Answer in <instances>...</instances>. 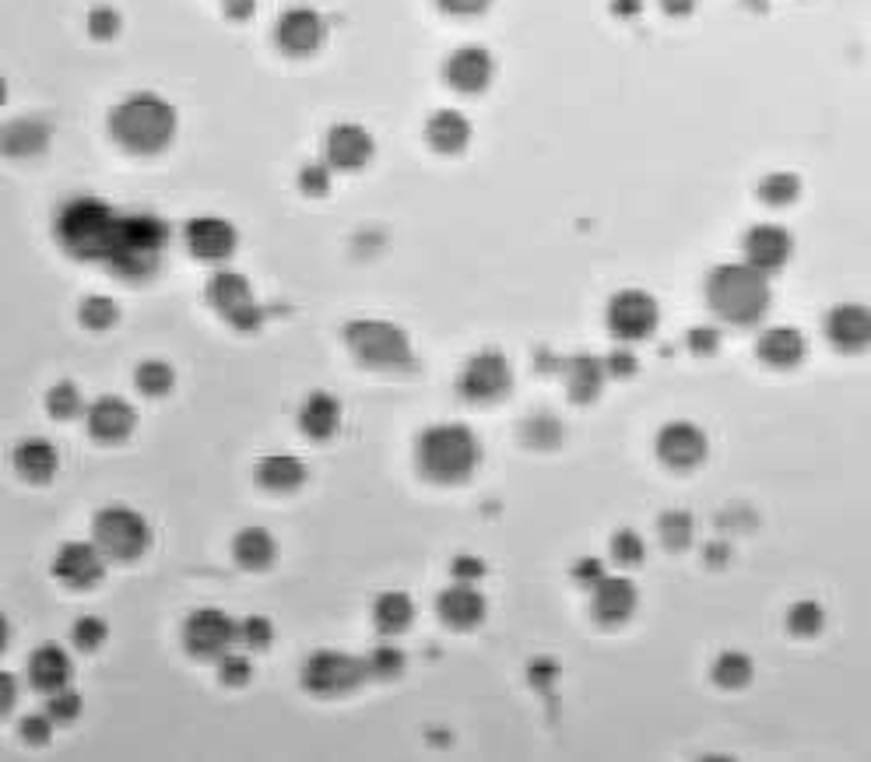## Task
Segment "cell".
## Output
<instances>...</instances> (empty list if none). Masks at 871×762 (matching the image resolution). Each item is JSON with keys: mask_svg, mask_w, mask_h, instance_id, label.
<instances>
[{"mask_svg": "<svg viewBox=\"0 0 871 762\" xmlns=\"http://www.w3.org/2000/svg\"><path fill=\"white\" fill-rule=\"evenodd\" d=\"M345 341L351 356L369 369H407L415 359L412 338L390 321H351Z\"/></svg>", "mask_w": 871, "mask_h": 762, "instance_id": "6", "label": "cell"}, {"mask_svg": "<svg viewBox=\"0 0 871 762\" xmlns=\"http://www.w3.org/2000/svg\"><path fill=\"white\" fill-rule=\"evenodd\" d=\"M88 32H92L96 40H116L120 14L113 8H96L92 14H88Z\"/></svg>", "mask_w": 871, "mask_h": 762, "instance_id": "50", "label": "cell"}, {"mask_svg": "<svg viewBox=\"0 0 871 762\" xmlns=\"http://www.w3.org/2000/svg\"><path fill=\"white\" fill-rule=\"evenodd\" d=\"M436 612L450 629H474L485 623L489 615V601L478 591V583H460L454 580V587H447L436 597Z\"/></svg>", "mask_w": 871, "mask_h": 762, "instance_id": "19", "label": "cell"}, {"mask_svg": "<svg viewBox=\"0 0 871 762\" xmlns=\"http://www.w3.org/2000/svg\"><path fill=\"white\" fill-rule=\"evenodd\" d=\"M49 145V127L43 120H14L11 127L4 131V148L8 155H18V158H25V155H40L43 148Z\"/></svg>", "mask_w": 871, "mask_h": 762, "instance_id": "33", "label": "cell"}, {"mask_svg": "<svg viewBox=\"0 0 871 762\" xmlns=\"http://www.w3.org/2000/svg\"><path fill=\"white\" fill-rule=\"evenodd\" d=\"M366 679V658H351V653L342 650H320L302 664V688L313 696H348Z\"/></svg>", "mask_w": 871, "mask_h": 762, "instance_id": "8", "label": "cell"}, {"mask_svg": "<svg viewBox=\"0 0 871 762\" xmlns=\"http://www.w3.org/2000/svg\"><path fill=\"white\" fill-rule=\"evenodd\" d=\"M14 706V675H0V710L11 714Z\"/></svg>", "mask_w": 871, "mask_h": 762, "instance_id": "58", "label": "cell"}, {"mask_svg": "<svg viewBox=\"0 0 871 762\" xmlns=\"http://www.w3.org/2000/svg\"><path fill=\"white\" fill-rule=\"evenodd\" d=\"M88 433H92L99 442H123L137 425L134 407L123 397H99L92 407H88Z\"/></svg>", "mask_w": 871, "mask_h": 762, "instance_id": "22", "label": "cell"}, {"mask_svg": "<svg viewBox=\"0 0 871 762\" xmlns=\"http://www.w3.org/2000/svg\"><path fill=\"white\" fill-rule=\"evenodd\" d=\"M239 647L243 650H268L271 640H275V626L268 615H250L239 623Z\"/></svg>", "mask_w": 871, "mask_h": 762, "instance_id": "43", "label": "cell"}, {"mask_svg": "<svg viewBox=\"0 0 871 762\" xmlns=\"http://www.w3.org/2000/svg\"><path fill=\"white\" fill-rule=\"evenodd\" d=\"M604 576H608V573H604V562L601 559H580L573 565V580L580 583V587H587V591H594Z\"/></svg>", "mask_w": 871, "mask_h": 762, "instance_id": "53", "label": "cell"}, {"mask_svg": "<svg viewBox=\"0 0 871 762\" xmlns=\"http://www.w3.org/2000/svg\"><path fill=\"white\" fill-rule=\"evenodd\" d=\"M120 321V306L110 295H88L81 303V324L92 330H110Z\"/></svg>", "mask_w": 871, "mask_h": 762, "instance_id": "40", "label": "cell"}, {"mask_svg": "<svg viewBox=\"0 0 871 762\" xmlns=\"http://www.w3.org/2000/svg\"><path fill=\"white\" fill-rule=\"evenodd\" d=\"M105 636H110V626H105L99 615H85L75 623V629H70V640H75V647L85 653L99 650L105 643Z\"/></svg>", "mask_w": 871, "mask_h": 762, "instance_id": "44", "label": "cell"}, {"mask_svg": "<svg viewBox=\"0 0 871 762\" xmlns=\"http://www.w3.org/2000/svg\"><path fill=\"white\" fill-rule=\"evenodd\" d=\"M60 246L75 260H110L113 243L120 233V211H113L99 198H70L57 211V225H53Z\"/></svg>", "mask_w": 871, "mask_h": 762, "instance_id": "3", "label": "cell"}, {"mask_svg": "<svg viewBox=\"0 0 871 762\" xmlns=\"http://www.w3.org/2000/svg\"><path fill=\"white\" fill-rule=\"evenodd\" d=\"M299 429L310 439H331L342 429V404L327 390H313V394L299 404Z\"/></svg>", "mask_w": 871, "mask_h": 762, "instance_id": "24", "label": "cell"}, {"mask_svg": "<svg viewBox=\"0 0 871 762\" xmlns=\"http://www.w3.org/2000/svg\"><path fill=\"white\" fill-rule=\"evenodd\" d=\"M46 714H49L53 720H57V724H70V720H78V714H81V696H78L70 685H64V688H57V693H49Z\"/></svg>", "mask_w": 871, "mask_h": 762, "instance_id": "48", "label": "cell"}, {"mask_svg": "<svg viewBox=\"0 0 871 762\" xmlns=\"http://www.w3.org/2000/svg\"><path fill=\"white\" fill-rule=\"evenodd\" d=\"M134 383L141 394H148V397H166L169 390L176 386V369L163 359H148V362H141L137 366V373H134Z\"/></svg>", "mask_w": 871, "mask_h": 762, "instance_id": "35", "label": "cell"}, {"mask_svg": "<svg viewBox=\"0 0 871 762\" xmlns=\"http://www.w3.org/2000/svg\"><path fill=\"white\" fill-rule=\"evenodd\" d=\"M661 11L671 18H685L696 11V0H661Z\"/></svg>", "mask_w": 871, "mask_h": 762, "instance_id": "57", "label": "cell"}, {"mask_svg": "<svg viewBox=\"0 0 871 762\" xmlns=\"http://www.w3.org/2000/svg\"><path fill=\"white\" fill-rule=\"evenodd\" d=\"M412 618H415V605L404 591H387L377 597V605H372V623H377L383 636H401L412 626Z\"/></svg>", "mask_w": 871, "mask_h": 762, "instance_id": "32", "label": "cell"}, {"mask_svg": "<svg viewBox=\"0 0 871 762\" xmlns=\"http://www.w3.org/2000/svg\"><path fill=\"white\" fill-rule=\"evenodd\" d=\"M450 570H454V580H460V583H478L485 576V562L478 556H457L450 562Z\"/></svg>", "mask_w": 871, "mask_h": 762, "instance_id": "52", "label": "cell"}, {"mask_svg": "<svg viewBox=\"0 0 871 762\" xmlns=\"http://www.w3.org/2000/svg\"><path fill=\"white\" fill-rule=\"evenodd\" d=\"M639 8H644V4H639V0H615V8H612V11L622 14V18H633V14H639Z\"/></svg>", "mask_w": 871, "mask_h": 762, "instance_id": "59", "label": "cell"}, {"mask_svg": "<svg viewBox=\"0 0 871 762\" xmlns=\"http://www.w3.org/2000/svg\"><path fill=\"white\" fill-rule=\"evenodd\" d=\"M14 468H18V474L25 478V482L43 485V482H49L53 474H57L60 453H57V447H53L49 439H22V442H18V450H14Z\"/></svg>", "mask_w": 871, "mask_h": 762, "instance_id": "29", "label": "cell"}, {"mask_svg": "<svg viewBox=\"0 0 871 762\" xmlns=\"http://www.w3.org/2000/svg\"><path fill=\"white\" fill-rule=\"evenodd\" d=\"M70 675H75V664H70L67 650L57 643H43L29 658V679L40 693H57V688L70 685Z\"/></svg>", "mask_w": 871, "mask_h": 762, "instance_id": "25", "label": "cell"}, {"mask_svg": "<svg viewBox=\"0 0 871 762\" xmlns=\"http://www.w3.org/2000/svg\"><path fill=\"white\" fill-rule=\"evenodd\" d=\"M53 576L75 591H88L105 576V552L96 541H67L53 559Z\"/></svg>", "mask_w": 871, "mask_h": 762, "instance_id": "14", "label": "cell"}, {"mask_svg": "<svg viewBox=\"0 0 871 762\" xmlns=\"http://www.w3.org/2000/svg\"><path fill=\"white\" fill-rule=\"evenodd\" d=\"M685 341H689L692 356H703L706 359V356H714V351L721 348V330L717 327H692Z\"/></svg>", "mask_w": 871, "mask_h": 762, "instance_id": "51", "label": "cell"}, {"mask_svg": "<svg viewBox=\"0 0 871 762\" xmlns=\"http://www.w3.org/2000/svg\"><path fill=\"white\" fill-rule=\"evenodd\" d=\"M208 303L215 306L236 330H260L264 310L257 306L250 281L239 271H215L208 281Z\"/></svg>", "mask_w": 871, "mask_h": 762, "instance_id": "9", "label": "cell"}, {"mask_svg": "<svg viewBox=\"0 0 871 762\" xmlns=\"http://www.w3.org/2000/svg\"><path fill=\"white\" fill-rule=\"evenodd\" d=\"M826 338L837 351L871 348V310L861 303H840L826 316Z\"/></svg>", "mask_w": 871, "mask_h": 762, "instance_id": "21", "label": "cell"}, {"mask_svg": "<svg viewBox=\"0 0 871 762\" xmlns=\"http://www.w3.org/2000/svg\"><path fill=\"white\" fill-rule=\"evenodd\" d=\"M513 386V366L503 351H478V356L468 359V366L460 369L457 390L465 401L474 404H492L510 394Z\"/></svg>", "mask_w": 871, "mask_h": 762, "instance_id": "12", "label": "cell"}, {"mask_svg": "<svg viewBox=\"0 0 871 762\" xmlns=\"http://www.w3.org/2000/svg\"><path fill=\"white\" fill-rule=\"evenodd\" d=\"M562 377H566V390H570V397L577 404H591L604 390L608 366H604V359H598V356H573L562 366Z\"/></svg>", "mask_w": 871, "mask_h": 762, "instance_id": "28", "label": "cell"}, {"mask_svg": "<svg viewBox=\"0 0 871 762\" xmlns=\"http://www.w3.org/2000/svg\"><path fill=\"white\" fill-rule=\"evenodd\" d=\"M331 180H334L331 163H306L299 169V190L306 193V198H327Z\"/></svg>", "mask_w": 871, "mask_h": 762, "instance_id": "46", "label": "cell"}, {"mask_svg": "<svg viewBox=\"0 0 871 762\" xmlns=\"http://www.w3.org/2000/svg\"><path fill=\"white\" fill-rule=\"evenodd\" d=\"M608 330L618 341H644L661 324V310L657 299L644 289H622L608 299Z\"/></svg>", "mask_w": 871, "mask_h": 762, "instance_id": "11", "label": "cell"}, {"mask_svg": "<svg viewBox=\"0 0 871 762\" xmlns=\"http://www.w3.org/2000/svg\"><path fill=\"white\" fill-rule=\"evenodd\" d=\"M187 246L193 257L201 260H211V264H222L236 254L239 246V233L236 225L228 218H219V215H201V218H190L187 222Z\"/></svg>", "mask_w": 871, "mask_h": 762, "instance_id": "18", "label": "cell"}, {"mask_svg": "<svg viewBox=\"0 0 871 762\" xmlns=\"http://www.w3.org/2000/svg\"><path fill=\"white\" fill-rule=\"evenodd\" d=\"M404 650L394 647V643H380V647H372L369 650V658H366V668H369V679H398L404 675Z\"/></svg>", "mask_w": 871, "mask_h": 762, "instance_id": "38", "label": "cell"}, {"mask_svg": "<svg viewBox=\"0 0 871 762\" xmlns=\"http://www.w3.org/2000/svg\"><path fill=\"white\" fill-rule=\"evenodd\" d=\"M657 535H661L665 548H671V552H682V548L692 545V535H696V524H692V517L685 509H671L661 517V524H657Z\"/></svg>", "mask_w": 871, "mask_h": 762, "instance_id": "36", "label": "cell"}, {"mask_svg": "<svg viewBox=\"0 0 871 762\" xmlns=\"http://www.w3.org/2000/svg\"><path fill=\"white\" fill-rule=\"evenodd\" d=\"M644 556H647V545H644V538L636 535V530H615V538H612V559L618 562V565H639L644 562Z\"/></svg>", "mask_w": 871, "mask_h": 762, "instance_id": "47", "label": "cell"}, {"mask_svg": "<svg viewBox=\"0 0 871 762\" xmlns=\"http://www.w3.org/2000/svg\"><path fill=\"white\" fill-rule=\"evenodd\" d=\"M113 141L131 155H158L176 137V110L155 92H134L113 105L110 113Z\"/></svg>", "mask_w": 871, "mask_h": 762, "instance_id": "2", "label": "cell"}, {"mask_svg": "<svg viewBox=\"0 0 871 762\" xmlns=\"http://www.w3.org/2000/svg\"><path fill=\"white\" fill-rule=\"evenodd\" d=\"M745 250V264H752L756 271L762 274H777L780 268H788V260L794 254V236L788 233L784 225H752L749 236L741 243Z\"/></svg>", "mask_w": 871, "mask_h": 762, "instance_id": "16", "label": "cell"}, {"mask_svg": "<svg viewBox=\"0 0 871 762\" xmlns=\"http://www.w3.org/2000/svg\"><path fill=\"white\" fill-rule=\"evenodd\" d=\"M257 11V0H225V14L236 18V22H246Z\"/></svg>", "mask_w": 871, "mask_h": 762, "instance_id": "56", "label": "cell"}, {"mask_svg": "<svg viewBox=\"0 0 871 762\" xmlns=\"http://www.w3.org/2000/svg\"><path fill=\"white\" fill-rule=\"evenodd\" d=\"M275 552H278V545L264 527H243L233 541V556L243 570H268L275 562Z\"/></svg>", "mask_w": 871, "mask_h": 762, "instance_id": "31", "label": "cell"}, {"mask_svg": "<svg viewBox=\"0 0 871 762\" xmlns=\"http://www.w3.org/2000/svg\"><path fill=\"white\" fill-rule=\"evenodd\" d=\"M415 460H418V471L425 478H433V482H443V485L465 482V478L478 468V460H482V442H478V436L468 425L439 422L418 436Z\"/></svg>", "mask_w": 871, "mask_h": 762, "instance_id": "5", "label": "cell"}, {"mask_svg": "<svg viewBox=\"0 0 871 762\" xmlns=\"http://www.w3.org/2000/svg\"><path fill=\"white\" fill-rule=\"evenodd\" d=\"M81 407H85V401H81V390L75 383H57L46 394V412L53 418H60V422L81 415Z\"/></svg>", "mask_w": 871, "mask_h": 762, "instance_id": "42", "label": "cell"}, {"mask_svg": "<svg viewBox=\"0 0 871 762\" xmlns=\"http://www.w3.org/2000/svg\"><path fill=\"white\" fill-rule=\"evenodd\" d=\"M710 675H714V682L721 688H745L752 682L756 675V668H752V658L749 653H741V650H724L721 658L714 661V668H710Z\"/></svg>", "mask_w": 871, "mask_h": 762, "instance_id": "34", "label": "cell"}, {"mask_svg": "<svg viewBox=\"0 0 871 762\" xmlns=\"http://www.w3.org/2000/svg\"><path fill=\"white\" fill-rule=\"evenodd\" d=\"M439 8L457 18H474V14H485L492 8V0H439Z\"/></svg>", "mask_w": 871, "mask_h": 762, "instance_id": "54", "label": "cell"}, {"mask_svg": "<svg viewBox=\"0 0 871 762\" xmlns=\"http://www.w3.org/2000/svg\"><path fill=\"white\" fill-rule=\"evenodd\" d=\"M372 152H377V145H372V134L366 127H359V123H337V127L327 131L324 155H327V163L334 169H342V172L362 169L372 158Z\"/></svg>", "mask_w": 871, "mask_h": 762, "instance_id": "20", "label": "cell"}, {"mask_svg": "<svg viewBox=\"0 0 871 762\" xmlns=\"http://www.w3.org/2000/svg\"><path fill=\"white\" fill-rule=\"evenodd\" d=\"M797 193H802V180H797L794 172H770L759 180V198L773 204V208H784V204H794Z\"/></svg>", "mask_w": 871, "mask_h": 762, "instance_id": "37", "label": "cell"}, {"mask_svg": "<svg viewBox=\"0 0 871 762\" xmlns=\"http://www.w3.org/2000/svg\"><path fill=\"white\" fill-rule=\"evenodd\" d=\"M239 623H233L222 608H198L183 626V647L198 661H219L222 653L239 647Z\"/></svg>", "mask_w": 871, "mask_h": 762, "instance_id": "10", "label": "cell"}, {"mask_svg": "<svg viewBox=\"0 0 871 762\" xmlns=\"http://www.w3.org/2000/svg\"><path fill=\"white\" fill-rule=\"evenodd\" d=\"M524 439L535 450H552L556 442L562 439V422L556 415H531L524 422Z\"/></svg>", "mask_w": 871, "mask_h": 762, "instance_id": "39", "label": "cell"}, {"mask_svg": "<svg viewBox=\"0 0 871 762\" xmlns=\"http://www.w3.org/2000/svg\"><path fill=\"white\" fill-rule=\"evenodd\" d=\"M706 303L724 324L756 327L770 313L773 292L770 281L752 264H721L706 278Z\"/></svg>", "mask_w": 871, "mask_h": 762, "instance_id": "1", "label": "cell"}, {"mask_svg": "<svg viewBox=\"0 0 871 762\" xmlns=\"http://www.w3.org/2000/svg\"><path fill=\"white\" fill-rule=\"evenodd\" d=\"M759 359L773 369H794L805 359V338L797 327H767L759 334Z\"/></svg>", "mask_w": 871, "mask_h": 762, "instance_id": "27", "label": "cell"}, {"mask_svg": "<svg viewBox=\"0 0 871 762\" xmlns=\"http://www.w3.org/2000/svg\"><path fill=\"white\" fill-rule=\"evenodd\" d=\"M278 46L292 53V57H310L327 40V22L313 8H289L275 25Z\"/></svg>", "mask_w": 871, "mask_h": 762, "instance_id": "17", "label": "cell"}, {"mask_svg": "<svg viewBox=\"0 0 871 762\" xmlns=\"http://www.w3.org/2000/svg\"><path fill=\"white\" fill-rule=\"evenodd\" d=\"M443 78L460 96H478L485 92L495 78V60L485 46H460L454 49L447 64H443Z\"/></svg>", "mask_w": 871, "mask_h": 762, "instance_id": "15", "label": "cell"}, {"mask_svg": "<svg viewBox=\"0 0 871 762\" xmlns=\"http://www.w3.org/2000/svg\"><path fill=\"white\" fill-rule=\"evenodd\" d=\"M425 141L439 155H460L471 145V120L457 110H439L425 123Z\"/></svg>", "mask_w": 871, "mask_h": 762, "instance_id": "26", "label": "cell"}, {"mask_svg": "<svg viewBox=\"0 0 871 762\" xmlns=\"http://www.w3.org/2000/svg\"><path fill=\"white\" fill-rule=\"evenodd\" d=\"M92 541L113 562H131L141 559L152 545V527L131 506H105L92 524Z\"/></svg>", "mask_w": 871, "mask_h": 762, "instance_id": "7", "label": "cell"}, {"mask_svg": "<svg viewBox=\"0 0 871 762\" xmlns=\"http://www.w3.org/2000/svg\"><path fill=\"white\" fill-rule=\"evenodd\" d=\"M604 366H608V377H633L636 373V356L629 348H615L608 359H604Z\"/></svg>", "mask_w": 871, "mask_h": 762, "instance_id": "55", "label": "cell"}, {"mask_svg": "<svg viewBox=\"0 0 871 762\" xmlns=\"http://www.w3.org/2000/svg\"><path fill=\"white\" fill-rule=\"evenodd\" d=\"M823 626H826L823 605H815V601H797V605H791V612H788V629L794 636H815V632H823Z\"/></svg>", "mask_w": 871, "mask_h": 762, "instance_id": "41", "label": "cell"}, {"mask_svg": "<svg viewBox=\"0 0 871 762\" xmlns=\"http://www.w3.org/2000/svg\"><path fill=\"white\" fill-rule=\"evenodd\" d=\"M636 587L626 576H604L594 587V615L604 626H622L636 612Z\"/></svg>", "mask_w": 871, "mask_h": 762, "instance_id": "23", "label": "cell"}, {"mask_svg": "<svg viewBox=\"0 0 871 762\" xmlns=\"http://www.w3.org/2000/svg\"><path fill=\"white\" fill-rule=\"evenodd\" d=\"M257 482L268 492L289 495V492L302 489V482H306V464H302V460L292 457V453H271V457H264L257 464Z\"/></svg>", "mask_w": 871, "mask_h": 762, "instance_id": "30", "label": "cell"}, {"mask_svg": "<svg viewBox=\"0 0 871 762\" xmlns=\"http://www.w3.org/2000/svg\"><path fill=\"white\" fill-rule=\"evenodd\" d=\"M657 457H661V464L671 468V471H692L700 468L706 460V450H710V439L700 425L692 422H668L661 433H657Z\"/></svg>", "mask_w": 871, "mask_h": 762, "instance_id": "13", "label": "cell"}, {"mask_svg": "<svg viewBox=\"0 0 871 762\" xmlns=\"http://www.w3.org/2000/svg\"><path fill=\"white\" fill-rule=\"evenodd\" d=\"M166 246H169V225L158 215H148V211L120 215V233L105 268L123 281H148L163 268Z\"/></svg>", "mask_w": 871, "mask_h": 762, "instance_id": "4", "label": "cell"}, {"mask_svg": "<svg viewBox=\"0 0 871 762\" xmlns=\"http://www.w3.org/2000/svg\"><path fill=\"white\" fill-rule=\"evenodd\" d=\"M215 664H219V682L222 685H246L254 679V661L246 658V653H239L236 647L228 653H222Z\"/></svg>", "mask_w": 871, "mask_h": 762, "instance_id": "45", "label": "cell"}, {"mask_svg": "<svg viewBox=\"0 0 871 762\" xmlns=\"http://www.w3.org/2000/svg\"><path fill=\"white\" fill-rule=\"evenodd\" d=\"M53 731H57V720H53L49 714H35V717L22 720V738L29 741V746H46Z\"/></svg>", "mask_w": 871, "mask_h": 762, "instance_id": "49", "label": "cell"}]
</instances>
